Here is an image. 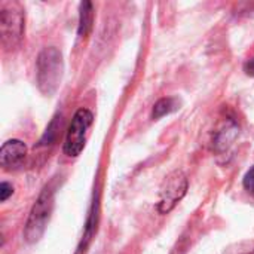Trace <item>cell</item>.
Returning a JSON list of instances; mask_svg holds the SVG:
<instances>
[{
  "instance_id": "obj_6",
  "label": "cell",
  "mask_w": 254,
  "mask_h": 254,
  "mask_svg": "<svg viewBox=\"0 0 254 254\" xmlns=\"http://www.w3.org/2000/svg\"><path fill=\"white\" fill-rule=\"evenodd\" d=\"M27 156V146L21 140H7L0 149V165L4 170H15L21 167Z\"/></svg>"
},
{
  "instance_id": "obj_13",
  "label": "cell",
  "mask_w": 254,
  "mask_h": 254,
  "mask_svg": "<svg viewBox=\"0 0 254 254\" xmlns=\"http://www.w3.org/2000/svg\"><path fill=\"white\" fill-rule=\"evenodd\" d=\"M244 71H246L249 76H254V58L249 60V61L244 64Z\"/></svg>"
},
{
  "instance_id": "obj_3",
  "label": "cell",
  "mask_w": 254,
  "mask_h": 254,
  "mask_svg": "<svg viewBox=\"0 0 254 254\" xmlns=\"http://www.w3.org/2000/svg\"><path fill=\"white\" fill-rule=\"evenodd\" d=\"M52 207H54V189L51 186H46L39 195L36 204L33 205L30 211V216L24 229V237L27 243L33 244L42 238L46 229V225L49 222Z\"/></svg>"
},
{
  "instance_id": "obj_11",
  "label": "cell",
  "mask_w": 254,
  "mask_h": 254,
  "mask_svg": "<svg viewBox=\"0 0 254 254\" xmlns=\"http://www.w3.org/2000/svg\"><path fill=\"white\" fill-rule=\"evenodd\" d=\"M243 183H244L246 190L254 196V167L247 171V174L244 176V182Z\"/></svg>"
},
{
  "instance_id": "obj_8",
  "label": "cell",
  "mask_w": 254,
  "mask_h": 254,
  "mask_svg": "<svg viewBox=\"0 0 254 254\" xmlns=\"http://www.w3.org/2000/svg\"><path fill=\"white\" fill-rule=\"evenodd\" d=\"M92 24H94V6L91 1H82L80 3V9H79V27H77V36L80 39H85L91 30H92Z\"/></svg>"
},
{
  "instance_id": "obj_5",
  "label": "cell",
  "mask_w": 254,
  "mask_h": 254,
  "mask_svg": "<svg viewBox=\"0 0 254 254\" xmlns=\"http://www.w3.org/2000/svg\"><path fill=\"white\" fill-rule=\"evenodd\" d=\"M188 190V179L182 171H174L170 174L161 189V199L158 202V211L161 214L170 213L177 202L186 195Z\"/></svg>"
},
{
  "instance_id": "obj_10",
  "label": "cell",
  "mask_w": 254,
  "mask_h": 254,
  "mask_svg": "<svg viewBox=\"0 0 254 254\" xmlns=\"http://www.w3.org/2000/svg\"><path fill=\"white\" fill-rule=\"evenodd\" d=\"M60 128H61V116H55L54 121L51 122V125L48 127L45 135L42 137L40 143H42V144H51V143L57 138Z\"/></svg>"
},
{
  "instance_id": "obj_9",
  "label": "cell",
  "mask_w": 254,
  "mask_h": 254,
  "mask_svg": "<svg viewBox=\"0 0 254 254\" xmlns=\"http://www.w3.org/2000/svg\"><path fill=\"white\" fill-rule=\"evenodd\" d=\"M179 109V100L177 98H161L152 110V118L159 119L168 113H173Z\"/></svg>"
},
{
  "instance_id": "obj_7",
  "label": "cell",
  "mask_w": 254,
  "mask_h": 254,
  "mask_svg": "<svg viewBox=\"0 0 254 254\" xmlns=\"http://www.w3.org/2000/svg\"><path fill=\"white\" fill-rule=\"evenodd\" d=\"M238 132L240 131H238L237 124H234L232 121H228L214 135V147H216V150L228 149L234 143V140L237 138Z\"/></svg>"
},
{
  "instance_id": "obj_1",
  "label": "cell",
  "mask_w": 254,
  "mask_h": 254,
  "mask_svg": "<svg viewBox=\"0 0 254 254\" xmlns=\"http://www.w3.org/2000/svg\"><path fill=\"white\" fill-rule=\"evenodd\" d=\"M64 70L63 55L55 48H45L36 61V74H37V86L40 92L46 97H52L61 82Z\"/></svg>"
},
{
  "instance_id": "obj_2",
  "label": "cell",
  "mask_w": 254,
  "mask_h": 254,
  "mask_svg": "<svg viewBox=\"0 0 254 254\" xmlns=\"http://www.w3.org/2000/svg\"><path fill=\"white\" fill-rule=\"evenodd\" d=\"M24 33V12L15 1H6L0 6V36L4 51H13Z\"/></svg>"
},
{
  "instance_id": "obj_12",
  "label": "cell",
  "mask_w": 254,
  "mask_h": 254,
  "mask_svg": "<svg viewBox=\"0 0 254 254\" xmlns=\"http://www.w3.org/2000/svg\"><path fill=\"white\" fill-rule=\"evenodd\" d=\"M13 193V188H12V185L10 183H7V182H1L0 183V201L1 202H4L10 195Z\"/></svg>"
},
{
  "instance_id": "obj_4",
  "label": "cell",
  "mask_w": 254,
  "mask_h": 254,
  "mask_svg": "<svg viewBox=\"0 0 254 254\" xmlns=\"http://www.w3.org/2000/svg\"><path fill=\"white\" fill-rule=\"evenodd\" d=\"M92 113L88 109H79L73 119L71 124L67 129L65 140H64V153L70 158H76L80 155V152L85 147L86 141V134L89 127L92 125Z\"/></svg>"
}]
</instances>
